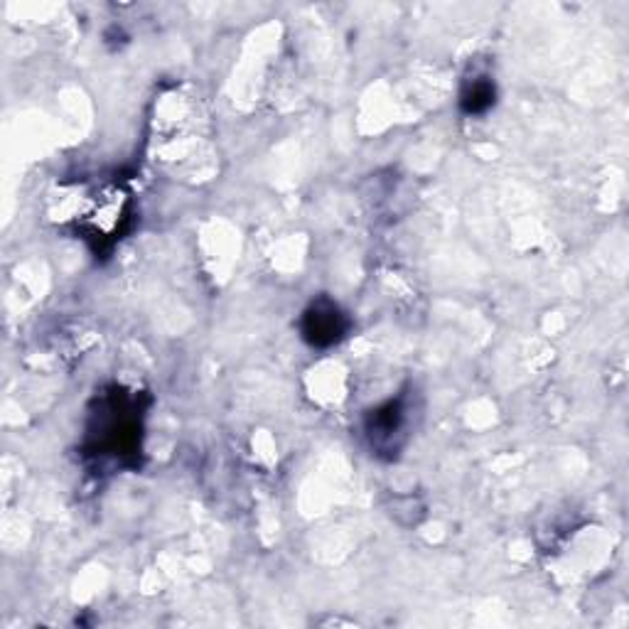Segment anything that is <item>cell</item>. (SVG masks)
<instances>
[{
    "label": "cell",
    "mask_w": 629,
    "mask_h": 629,
    "mask_svg": "<svg viewBox=\"0 0 629 629\" xmlns=\"http://www.w3.org/2000/svg\"><path fill=\"white\" fill-rule=\"evenodd\" d=\"M344 332V318L342 312L337 310L332 302H318L312 305L310 312L305 315V337L310 339L312 344H325L337 342Z\"/></svg>",
    "instance_id": "6da1fadb"
},
{
    "label": "cell",
    "mask_w": 629,
    "mask_h": 629,
    "mask_svg": "<svg viewBox=\"0 0 629 629\" xmlns=\"http://www.w3.org/2000/svg\"><path fill=\"white\" fill-rule=\"evenodd\" d=\"M462 103H465V109L472 111V113H479V111L489 109V106L495 103V86L486 84V82H475L470 92L465 93Z\"/></svg>",
    "instance_id": "7a4b0ae2"
}]
</instances>
